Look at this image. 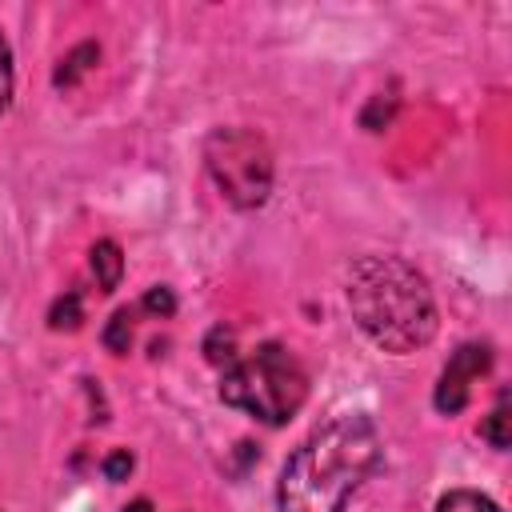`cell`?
I'll return each instance as SVG.
<instances>
[{
  "label": "cell",
  "instance_id": "14",
  "mask_svg": "<svg viewBox=\"0 0 512 512\" xmlns=\"http://www.w3.org/2000/svg\"><path fill=\"white\" fill-rule=\"evenodd\" d=\"M144 312H152V316H172V312H176V296H172V288H164V284L148 288V296H144Z\"/></svg>",
  "mask_w": 512,
  "mask_h": 512
},
{
  "label": "cell",
  "instance_id": "8",
  "mask_svg": "<svg viewBox=\"0 0 512 512\" xmlns=\"http://www.w3.org/2000/svg\"><path fill=\"white\" fill-rule=\"evenodd\" d=\"M96 56H100L96 44H80L76 52H68V60H60V68H56V84H76L96 64Z\"/></svg>",
  "mask_w": 512,
  "mask_h": 512
},
{
  "label": "cell",
  "instance_id": "17",
  "mask_svg": "<svg viewBox=\"0 0 512 512\" xmlns=\"http://www.w3.org/2000/svg\"><path fill=\"white\" fill-rule=\"evenodd\" d=\"M124 512H152V504H148V500H132Z\"/></svg>",
  "mask_w": 512,
  "mask_h": 512
},
{
  "label": "cell",
  "instance_id": "3",
  "mask_svg": "<svg viewBox=\"0 0 512 512\" xmlns=\"http://www.w3.org/2000/svg\"><path fill=\"white\" fill-rule=\"evenodd\" d=\"M304 396H308V372L284 344L272 340L248 356H236L220 380V400L244 408L264 424H284L288 416H296Z\"/></svg>",
  "mask_w": 512,
  "mask_h": 512
},
{
  "label": "cell",
  "instance_id": "11",
  "mask_svg": "<svg viewBox=\"0 0 512 512\" xmlns=\"http://www.w3.org/2000/svg\"><path fill=\"white\" fill-rule=\"evenodd\" d=\"M104 344H108V352H116V356L128 352V344H132V316H128V308L112 312V320H108V328H104Z\"/></svg>",
  "mask_w": 512,
  "mask_h": 512
},
{
  "label": "cell",
  "instance_id": "9",
  "mask_svg": "<svg viewBox=\"0 0 512 512\" xmlns=\"http://www.w3.org/2000/svg\"><path fill=\"white\" fill-rule=\"evenodd\" d=\"M436 512H500L488 496H480V492H472V488H456V492H448V496H440V504H436Z\"/></svg>",
  "mask_w": 512,
  "mask_h": 512
},
{
  "label": "cell",
  "instance_id": "12",
  "mask_svg": "<svg viewBox=\"0 0 512 512\" xmlns=\"http://www.w3.org/2000/svg\"><path fill=\"white\" fill-rule=\"evenodd\" d=\"M80 320H84V312H80V296H76V292L60 296V300L52 304V312H48V324H52V328H76Z\"/></svg>",
  "mask_w": 512,
  "mask_h": 512
},
{
  "label": "cell",
  "instance_id": "7",
  "mask_svg": "<svg viewBox=\"0 0 512 512\" xmlns=\"http://www.w3.org/2000/svg\"><path fill=\"white\" fill-rule=\"evenodd\" d=\"M204 356H208V364L228 368V364L240 356V352H236V332L224 328V324H216V328L208 332V340H204Z\"/></svg>",
  "mask_w": 512,
  "mask_h": 512
},
{
  "label": "cell",
  "instance_id": "16",
  "mask_svg": "<svg viewBox=\"0 0 512 512\" xmlns=\"http://www.w3.org/2000/svg\"><path fill=\"white\" fill-rule=\"evenodd\" d=\"M128 472H132V456L124 448H116V452L104 456V476L108 480H128Z\"/></svg>",
  "mask_w": 512,
  "mask_h": 512
},
{
  "label": "cell",
  "instance_id": "5",
  "mask_svg": "<svg viewBox=\"0 0 512 512\" xmlns=\"http://www.w3.org/2000/svg\"><path fill=\"white\" fill-rule=\"evenodd\" d=\"M488 364H492L488 344H460L456 356L448 360V368L440 372V384H436V408L448 412V416H456V412L468 404V396H472V380L484 376Z\"/></svg>",
  "mask_w": 512,
  "mask_h": 512
},
{
  "label": "cell",
  "instance_id": "10",
  "mask_svg": "<svg viewBox=\"0 0 512 512\" xmlns=\"http://www.w3.org/2000/svg\"><path fill=\"white\" fill-rule=\"evenodd\" d=\"M508 424H512V416H508V396H500V404L492 408V416L480 424V436H484L492 448H508V444H512Z\"/></svg>",
  "mask_w": 512,
  "mask_h": 512
},
{
  "label": "cell",
  "instance_id": "4",
  "mask_svg": "<svg viewBox=\"0 0 512 512\" xmlns=\"http://www.w3.org/2000/svg\"><path fill=\"white\" fill-rule=\"evenodd\" d=\"M204 164L232 208H260L272 192V152L252 128H216L204 144Z\"/></svg>",
  "mask_w": 512,
  "mask_h": 512
},
{
  "label": "cell",
  "instance_id": "15",
  "mask_svg": "<svg viewBox=\"0 0 512 512\" xmlns=\"http://www.w3.org/2000/svg\"><path fill=\"white\" fill-rule=\"evenodd\" d=\"M8 100H12V48L0 36V112L8 108Z\"/></svg>",
  "mask_w": 512,
  "mask_h": 512
},
{
  "label": "cell",
  "instance_id": "2",
  "mask_svg": "<svg viewBox=\"0 0 512 512\" xmlns=\"http://www.w3.org/2000/svg\"><path fill=\"white\" fill-rule=\"evenodd\" d=\"M348 308L384 352H416L436 336V300L420 268L400 256H360L348 268Z\"/></svg>",
  "mask_w": 512,
  "mask_h": 512
},
{
  "label": "cell",
  "instance_id": "1",
  "mask_svg": "<svg viewBox=\"0 0 512 512\" xmlns=\"http://www.w3.org/2000/svg\"><path fill=\"white\" fill-rule=\"evenodd\" d=\"M380 460V432L364 412L316 428L280 472V512H344Z\"/></svg>",
  "mask_w": 512,
  "mask_h": 512
},
{
  "label": "cell",
  "instance_id": "13",
  "mask_svg": "<svg viewBox=\"0 0 512 512\" xmlns=\"http://www.w3.org/2000/svg\"><path fill=\"white\" fill-rule=\"evenodd\" d=\"M392 112H396V100H392V96H388V100H384V96H372V104L364 108V116H360V120H364V128L380 132V128L392 120Z\"/></svg>",
  "mask_w": 512,
  "mask_h": 512
},
{
  "label": "cell",
  "instance_id": "6",
  "mask_svg": "<svg viewBox=\"0 0 512 512\" xmlns=\"http://www.w3.org/2000/svg\"><path fill=\"white\" fill-rule=\"evenodd\" d=\"M92 272H96V284L104 292H112L120 284V272H124V256H120V244L116 240H100L92 248Z\"/></svg>",
  "mask_w": 512,
  "mask_h": 512
}]
</instances>
